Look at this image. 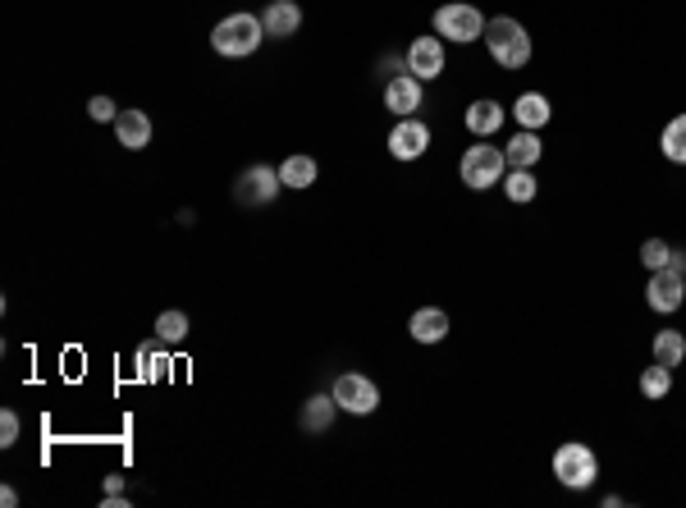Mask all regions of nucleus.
<instances>
[{"mask_svg":"<svg viewBox=\"0 0 686 508\" xmlns=\"http://www.w3.org/2000/svg\"><path fill=\"white\" fill-rule=\"evenodd\" d=\"M261 42H266V23L247 10L225 14V19L211 28V46H215V55H225V60H243V55H252Z\"/></svg>","mask_w":686,"mask_h":508,"instance_id":"f257e3e1","label":"nucleus"},{"mask_svg":"<svg viewBox=\"0 0 686 508\" xmlns=\"http://www.w3.org/2000/svg\"><path fill=\"white\" fill-rule=\"evenodd\" d=\"M485 51H490V60L499 69H522L526 60H531V37H526V28L517 19H508V14H499V19H485Z\"/></svg>","mask_w":686,"mask_h":508,"instance_id":"f03ea898","label":"nucleus"},{"mask_svg":"<svg viewBox=\"0 0 686 508\" xmlns=\"http://www.w3.org/2000/svg\"><path fill=\"white\" fill-rule=\"evenodd\" d=\"M554 476H558V486H568V490H590L595 486V476H600V458H595V449L581 440H568V444H558L554 449Z\"/></svg>","mask_w":686,"mask_h":508,"instance_id":"7ed1b4c3","label":"nucleus"},{"mask_svg":"<svg viewBox=\"0 0 686 508\" xmlns=\"http://www.w3.org/2000/svg\"><path fill=\"white\" fill-rule=\"evenodd\" d=\"M458 174H462V184L472 188V193H485V188L504 184V174H508V156L481 138L476 147H467V152H462Z\"/></svg>","mask_w":686,"mask_h":508,"instance_id":"20e7f679","label":"nucleus"},{"mask_svg":"<svg viewBox=\"0 0 686 508\" xmlns=\"http://www.w3.org/2000/svg\"><path fill=\"white\" fill-rule=\"evenodd\" d=\"M435 37H444V42H481L485 37V14L476 10V5H467V0H449V5H440L435 10Z\"/></svg>","mask_w":686,"mask_h":508,"instance_id":"39448f33","label":"nucleus"},{"mask_svg":"<svg viewBox=\"0 0 686 508\" xmlns=\"http://www.w3.org/2000/svg\"><path fill=\"white\" fill-rule=\"evenodd\" d=\"M330 394H334V403H339V412H353V417H371V412L380 408V385L371 376H362V371L334 376Z\"/></svg>","mask_w":686,"mask_h":508,"instance_id":"423d86ee","label":"nucleus"},{"mask_svg":"<svg viewBox=\"0 0 686 508\" xmlns=\"http://www.w3.org/2000/svg\"><path fill=\"white\" fill-rule=\"evenodd\" d=\"M279 188H284V179H279V165H252V170L238 174L234 202L238 206H270L279 197Z\"/></svg>","mask_w":686,"mask_h":508,"instance_id":"0eeeda50","label":"nucleus"},{"mask_svg":"<svg viewBox=\"0 0 686 508\" xmlns=\"http://www.w3.org/2000/svg\"><path fill=\"white\" fill-rule=\"evenodd\" d=\"M645 303H650V312L659 316H673L677 307L686 303V275L677 271H650V280H645Z\"/></svg>","mask_w":686,"mask_h":508,"instance_id":"6e6552de","label":"nucleus"},{"mask_svg":"<svg viewBox=\"0 0 686 508\" xmlns=\"http://www.w3.org/2000/svg\"><path fill=\"white\" fill-rule=\"evenodd\" d=\"M403 60H408V74H417L421 83H435L444 74V37H412Z\"/></svg>","mask_w":686,"mask_h":508,"instance_id":"1a4fd4ad","label":"nucleus"},{"mask_svg":"<svg viewBox=\"0 0 686 508\" xmlns=\"http://www.w3.org/2000/svg\"><path fill=\"white\" fill-rule=\"evenodd\" d=\"M426 147H430V129L417 115L398 119L394 129H389V156L394 161H417V156H426Z\"/></svg>","mask_w":686,"mask_h":508,"instance_id":"9d476101","label":"nucleus"},{"mask_svg":"<svg viewBox=\"0 0 686 508\" xmlns=\"http://www.w3.org/2000/svg\"><path fill=\"white\" fill-rule=\"evenodd\" d=\"M385 110L398 119H408L421 110V78L417 74H398L385 83Z\"/></svg>","mask_w":686,"mask_h":508,"instance_id":"9b49d317","label":"nucleus"},{"mask_svg":"<svg viewBox=\"0 0 686 508\" xmlns=\"http://www.w3.org/2000/svg\"><path fill=\"white\" fill-rule=\"evenodd\" d=\"M115 142L119 147H129V152H142L151 142V115L147 110H119V119H115Z\"/></svg>","mask_w":686,"mask_h":508,"instance_id":"f8f14e48","label":"nucleus"},{"mask_svg":"<svg viewBox=\"0 0 686 508\" xmlns=\"http://www.w3.org/2000/svg\"><path fill=\"white\" fill-rule=\"evenodd\" d=\"M261 23H266V37H293L302 28V5L298 0H270L266 14H261Z\"/></svg>","mask_w":686,"mask_h":508,"instance_id":"ddd939ff","label":"nucleus"},{"mask_svg":"<svg viewBox=\"0 0 686 508\" xmlns=\"http://www.w3.org/2000/svg\"><path fill=\"white\" fill-rule=\"evenodd\" d=\"M504 115H508V110L499 106V101L481 97V101H472V106H467L462 124H467V133H472V138H490V133L504 129Z\"/></svg>","mask_w":686,"mask_h":508,"instance_id":"4468645a","label":"nucleus"},{"mask_svg":"<svg viewBox=\"0 0 686 508\" xmlns=\"http://www.w3.org/2000/svg\"><path fill=\"white\" fill-rule=\"evenodd\" d=\"M408 335L417 339V344H440V339H449V312H444V307H421V312H412Z\"/></svg>","mask_w":686,"mask_h":508,"instance_id":"2eb2a0df","label":"nucleus"},{"mask_svg":"<svg viewBox=\"0 0 686 508\" xmlns=\"http://www.w3.org/2000/svg\"><path fill=\"white\" fill-rule=\"evenodd\" d=\"M540 133L536 129H522L513 133V138L504 142V156H508V170H531V165H540Z\"/></svg>","mask_w":686,"mask_h":508,"instance_id":"dca6fc26","label":"nucleus"},{"mask_svg":"<svg viewBox=\"0 0 686 508\" xmlns=\"http://www.w3.org/2000/svg\"><path fill=\"white\" fill-rule=\"evenodd\" d=\"M334 417H339V403H334V394H311L307 403H302V431H311V435H321V431H330L334 426Z\"/></svg>","mask_w":686,"mask_h":508,"instance_id":"f3484780","label":"nucleus"},{"mask_svg":"<svg viewBox=\"0 0 686 508\" xmlns=\"http://www.w3.org/2000/svg\"><path fill=\"white\" fill-rule=\"evenodd\" d=\"M549 115H554V106H549V97L545 92H522V97L513 101V119L522 124V129H545L549 124Z\"/></svg>","mask_w":686,"mask_h":508,"instance_id":"a211bd4d","label":"nucleus"},{"mask_svg":"<svg viewBox=\"0 0 686 508\" xmlns=\"http://www.w3.org/2000/svg\"><path fill=\"white\" fill-rule=\"evenodd\" d=\"M133 362H138V376L142 380H165V367H170V344H165L161 335L147 339V344H138Z\"/></svg>","mask_w":686,"mask_h":508,"instance_id":"6ab92c4d","label":"nucleus"},{"mask_svg":"<svg viewBox=\"0 0 686 508\" xmlns=\"http://www.w3.org/2000/svg\"><path fill=\"white\" fill-rule=\"evenodd\" d=\"M279 179H284V188L302 193V188H311L316 179H321V165H316V156H307V152L284 156V165H279Z\"/></svg>","mask_w":686,"mask_h":508,"instance_id":"aec40b11","label":"nucleus"},{"mask_svg":"<svg viewBox=\"0 0 686 508\" xmlns=\"http://www.w3.org/2000/svg\"><path fill=\"white\" fill-rule=\"evenodd\" d=\"M650 353H654V362H664V367H682L686 362V335L682 330H659L654 344H650Z\"/></svg>","mask_w":686,"mask_h":508,"instance_id":"412c9836","label":"nucleus"},{"mask_svg":"<svg viewBox=\"0 0 686 508\" xmlns=\"http://www.w3.org/2000/svg\"><path fill=\"white\" fill-rule=\"evenodd\" d=\"M659 152L668 156L673 165H686V115H673L659 133Z\"/></svg>","mask_w":686,"mask_h":508,"instance_id":"4be33fe9","label":"nucleus"},{"mask_svg":"<svg viewBox=\"0 0 686 508\" xmlns=\"http://www.w3.org/2000/svg\"><path fill=\"white\" fill-rule=\"evenodd\" d=\"M504 193H508V202H517V206L536 202V193H540L536 174H531V170H508L504 174Z\"/></svg>","mask_w":686,"mask_h":508,"instance_id":"5701e85b","label":"nucleus"},{"mask_svg":"<svg viewBox=\"0 0 686 508\" xmlns=\"http://www.w3.org/2000/svg\"><path fill=\"white\" fill-rule=\"evenodd\" d=\"M668 390H673V367L650 362V367L641 371V394L645 399H668Z\"/></svg>","mask_w":686,"mask_h":508,"instance_id":"b1692460","label":"nucleus"},{"mask_svg":"<svg viewBox=\"0 0 686 508\" xmlns=\"http://www.w3.org/2000/svg\"><path fill=\"white\" fill-rule=\"evenodd\" d=\"M156 335H161L165 344H183V339H188V312H161L156 316Z\"/></svg>","mask_w":686,"mask_h":508,"instance_id":"393cba45","label":"nucleus"},{"mask_svg":"<svg viewBox=\"0 0 686 508\" xmlns=\"http://www.w3.org/2000/svg\"><path fill=\"white\" fill-rule=\"evenodd\" d=\"M668 252H673V248H668L664 238H645V243H641V266H645V271H664Z\"/></svg>","mask_w":686,"mask_h":508,"instance_id":"a878e982","label":"nucleus"},{"mask_svg":"<svg viewBox=\"0 0 686 508\" xmlns=\"http://www.w3.org/2000/svg\"><path fill=\"white\" fill-rule=\"evenodd\" d=\"M87 115L97 119V124H115V119H119V106H115L110 97H92V101H87Z\"/></svg>","mask_w":686,"mask_h":508,"instance_id":"bb28decb","label":"nucleus"},{"mask_svg":"<svg viewBox=\"0 0 686 508\" xmlns=\"http://www.w3.org/2000/svg\"><path fill=\"white\" fill-rule=\"evenodd\" d=\"M14 440H19V412H14V408H5V412H0V444L10 449Z\"/></svg>","mask_w":686,"mask_h":508,"instance_id":"cd10ccee","label":"nucleus"},{"mask_svg":"<svg viewBox=\"0 0 686 508\" xmlns=\"http://www.w3.org/2000/svg\"><path fill=\"white\" fill-rule=\"evenodd\" d=\"M668 271L686 275V248H673V252H668Z\"/></svg>","mask_w":686,"mask_h":508,"instance_id":"c85d7f7f","label":"nucleus"},{"mask_svg":"<svg viewBox=\"0 0 686 508\" xmlns=\"http://www.w3.org/2000/svg\"><path fill=\"white\" fill-rule=\"evenodd\" d=\"M106 495H124V476H119V472L106 476Z\"/></svg>","mask_w":686,"mask_h":508,"instance_id":"c756f323","label":"nucleus"},{"mask_svg":"<svg viewBox=\"0 0 686 508\" xmlns=\"http://www.w3.org/2000/svg\"><path fill=\"white\" fill-rule=\"evenodd\" d=\"M101 508H129V495H106L101 499Z\"/></svg>","mask_w":686,"mask_h":508,"instance_id":"7c9ffc66","label":"nucleus"},{"mask_svg":"<svg viewBox=\"0 0 686 508\" xmlns=\"http://www.w3.org/2000/svg\"><path fill=\"white\" fill-rule=\"evenodd\" d=\"M0 504H5V508H14V504H19V490H10V486H5V490H0Z\"/></svg>","mask_w":686,"mask_h":508,"instance_id":"2f4dec72","label":"nucleus"}]
</instances>
